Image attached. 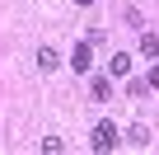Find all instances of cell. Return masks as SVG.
Segmentation results:
<instances>
[{
    "instance_id": "3",
    "label": "cell",
    "mask_w": 159,
    "mask_h": 155,
    "mask_svg": "<svg viewBox=\"0 0 159 155\" xmlns=\"http://www.w3.org/2000/svg\"><path fill=\"white\" fill-rule=\"evenodd\" d=\"M38 70H42V75L61 70V52H56V47H38Z\"/></svg>"
},
{
    "instance_id": "9",
    "label": "cell",
    "mask_w": 159,
    "mask_h": 155,
    "mask_svg": "<svg viewBox=\"0 0 159 155\" xmlns=\"http://www.w3.org/2000/svg\"><path fill=\"white\" fill-rule=\"evenodd\" d=\"M145 90H150L145 80H131V85H126V94H131V99H145Z\"/></svg>"
},
{
    "instance_id": "11",
    "label": "cell",
    "mask_w": 159,
    "mask_h": 155,
    "mask_svg": "<svg viewBox=\"0 0 159 155\" xmlns=\"http://www.w3.org/2000/svg\"><path fill=\"white\" fill-rule=\"evenodd\" d=\"M75 5H94V0H75Z\"/></svg>"
},
{
    "instance_id": "4",
    "label": "cell",
    "mask_w": 159,
    "mask_h": 155,
    "mask_svg": "<svg viewBox=\"0 0 159 155\" xmlns=\"http://www.w3.org/2000/svg\"><path fill=\"white\" fill-rule=\"evenodd\" d=\"M89 94L94 99H112V75H94V80H89Z\"/></svg>"
},
{
    "instance_id": "5",
    "label": "cell",
    "mask_w": 159,
    "mask_h": 155,
    "mask_svg": "<svg viewBox=\"0 0 159 155\" xmlns=\"http://www.w3.org/2000/svg\"><path fill=\"white\" fill-rule=\"evenodd\" d=\"M140 56H145V61H154V56H159V38H154V33H145V28H140Z\"/></svg>"
},
{
    "instance_id": "6",
    "label": "cell",
    "mask_w": 159,
    "mask_h": 155,
    "mask_svg": "<svg viewBox=\"0 0 159 155\" xmlns=\"http://www.w3.org/2000/svg\"><path fill=\"white\" fill-rule=\"evenodd\" d=\"M131 70V56L126 52H112V61H108V75H126Z\"/></svg>"
},
{
    "instance_id": "2",
    "label": "cell",
    "mask_w": 159,
    "mask_h": 155,
    "mask_svg": "<svg viewBox=\"0 0 159 155\" xmlns=\"http://www.w3.org/2000/svg\"><path fill=\"white\" fill-rule=\"evenodd\" d=\"M70 70H80V75L94 70V47H89V42H80V47L70 52Z\"/></svg>"
},
{
    "instance_id": "10",
    "label": "cell",
    "mask_w": 159,
    "mask_h": 155,
    "mask_svg": "<svg viewBox=\"0 0 159 155\" xmlns=\"http://www.w3.org/2000/svg\"><path fill=\"white\" fill-rule=\"evenodd\" d=\"M145 85H150V90H159V66H150V70H145Z\"/></svg>"
},
{
    "instance_id": "1",
    "label": "cell",
    "mask_w": 159,
    "mask_h": 155,
    "mask_svg": "<svg viewBox=\"0 0 159 155\" xmlns=\"http://www.w3.org/2000/svg\"><path fill=\"white\" fill-rule=\"evenodd\" d=\"M117 136H122V132H117L112 122H94V132H89V146L103 155V150H117Z\"/></svg>"
},
{
    "instance_id": "8",
    "label": "cell",
    "mask_w": 159,
    "mask_h": 155,
    "mask_svg": "<svg viewBox=\"0 0 159 155\" xmlns=\"http://www.w3.org/2000/svg\"><path fill=\"white\" fill-rule=\"evenodd\" d=\"M42 150H47V155H61V150H66V141H61V136H47V141H42Z\"/></svg>"
},
{
    "instance_id": "7",
    "label": "cell",
    "mask_w": 159,
    "mask_h": 155,
    "mask_svg": "<svg viewBox=\"0 0 159 155\" xmlns=\"http://www.w3.org/2000/svg\"><path fill=\"white\" fill-rule=\"evenodd\" d=\"M126 141H131V146H140V150H145V146H150V127H145V122H136V127H131V132H126Z\"/></svg>"
}]
</instances>
